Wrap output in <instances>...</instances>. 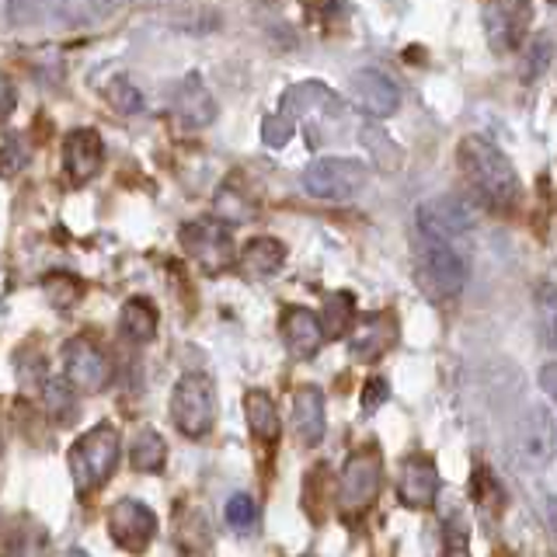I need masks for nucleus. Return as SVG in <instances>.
<instances>
[{
    "mask_svg": "<svg viewBox=\"0 0 557 557\" xmlns=\"http://www.w3.org/2000/svg\"><path fill=\"white\" fill-rule=\"evenodd\" d=\"M470 495H474V505L481 509V516H487L492 522L502 516L505 492H502V484L492 478V470H484V467L474 470V478H470Z\"/></svg>",
    "mask_w": 557,
    "mask_h": 557,
    "instance_id": "27",
    "label": "nucleus"
},
{
    "mask_svg": "<svg viewBox=\"0 0 557 557\" xmlns=\"http://www.w3.org/2000/svg\"><path fill=\"white\" fill-rule=\"evenodd\" d=\"M109 101L115 104L119 112H126V115L144 112V95H139V87L129 84V81H112V87H109Z\"/></svg>",
    "mask_w": 557,
    "mask_h": 557,
    "instance_id": "36",
    "label": "nucleus"
},
{
    "mask_svg": "<svg viewBox=\"0 0 557 557\" xmlns=\"http://www.w3.org/2000/svg\"><path fill=\"white\" fill-rule=\"evenodd\" d=\"M119 467V429L112 422H98L70 446V474L81 495H91L115 474Z\"/></svg>",
    "mask_w": 557,
    "mask_h": 557,
    "instance_id": "2",
    "label": "nucleus"
},
{
    "mask_svg": "<svg viewBox=\"0 0 557 557\" xmlns=\"http://www.w3.org/2000/svg\"><path fill=\"white\" fill-rule=\"evenodd\" d=\"M244 414H248V429L258 443L272 446L283 435V422H278L275 400L265 391H248L244 394Z\"/></svg>",
    "mask_w": 557,
    "mask_h": 557,
    "instance_id": "22",
    "label": "nucleus"
},
{
    "mask_svg": "<svg viewBox=\"0 0 557 557\" xmlns=\"http://www.w3.org/2000/svg\"><path fill=\"white\" fill-rule=\"evenodd\" d=\"M157 324H161V313L147 300V296H129L126 307L119 313V331L136 345H147L157 335Z\"/></svg>",
    "mask_w": 557,
    "mask_h": 557,
    "instance_id": "23",
    "label": "nucleus"
},
{
    "mask_svg": "<svg viewBox=\"0 0 557 557\" xmlns=\"http://www.w3.org/2000/svg\"><path fill=\"white\" fill-rule=\"evenodd\" d=\"M550 57H554V42H550V35H536V42L530 46L527 63H522V81H533V77L544 74V70L550 66Z\"/></svg>",
    "mask_w": 557,
    "mask_h": 557,
    "instance_id": "34",
    "label": "nucleus"
},
{
    "mask_svg": "<svg viewBox=\"0 0 557 557\" xmlns=\"http://www.w3.org/2000/svg\"><path fill=\"white\" fill-rule=\"evenodd\" d=\"M296 133V122L289 115H265V122H261V136H265V144L269 147H286L289 139Z\"/></svg>",
    "mask_w": 557,
    "mask_h": 557,
    "instance_id": "37",
    "label": "nucleus"
},
{
    "mask_svg": "<svg viewBox=\"0 0 557 557\" xmlns=\"http://www.w3.org/2000/svg\"><path fill=\"white\" fill-rule=\"evenodd\" d=\"M35 544H46L42 530L25 516H0V557H32Z\"/></svg>",
    "mask_w": 557,
    "mask_h": 557,
    "instance_id": "21",
    "label": "nucleus"
},
{
    "mask_svg": "<svg viewBox=\"0 0 557 557\" xmlns=\"http://www.w3.org/2000/svg\"><path fill=\"white\" fill-rule=\"evenodd\" d=\"M14 104H17V95H14V84L0 74V119H8L14 112Z\"/></svg>",
    "mask_w": 557,
    "mask_h": 557,
    "instance_id": "39",
    "label": "nucleus"
},
{
    "mask_svg": "<svg viewBox=\"0 0 557 557\" xmlns=\"http://www.w3.org/2000/svg\"><path fill=\"white\" fill-rule=\"evenodd\" d=\"M104 164V144L98 129H74L63 139V168L74 182H91Z\"/></svg>",
    "mask_w": 557,
    "mask_h": 557,
    "instance_id": "17",
    "label": "nucleus"
},
{
    "mask_svg": "<svg viewBox=\"0 0 557 557\" xmlns=\"http://www.w3.org/2000/svg\"><path fill=\"white\" fill-rule=\"evenodd\" d=\"M547 519H550V530L557 536V498H550V505H547Z\"/></svg>",
    "mask_w": 557,
    "mask_h": 557,
    "instance_id": "41",
    "label": "nucleus"
},
{
    "mask_svg": "<svg viewBox=\"0 0 557 557\" xmlns=\"http://www.w3.org/2000/svg\"><path fill=\"white\" fill-rule=\"evenodd\" d=\"M387 397H391V391H387V380H380V376L366 380V387H362V408H366V411L380 408Z\"/></svg>",
    "mask_w": 557,
    "mask_h": 557,
    "instance_id": "38",
    "label": "nucleus"
},
{
    "mask_svg": "<svg viewBox=\"0 0 557 557\" xmlns=\"http://www.w3.org/2000/svg\"><path fill=\"white\" fill-rule=\"evenodd\" d=\"M440 495V474H435V463L422 453H411L400 463L397 474V498L408 505V509H425Z\"/></svg>",
    "mask_w": 557,
    "mask_h": 557,
    "instance_id": "13",
    "label": "nucleus"
},
{
    "mask_svg": "<svg viewBox=\"0 0 557 557\" xmlns=\"http://www.w3.org/2000/svg\"><path fill=\"white\" fill-rule=\"evenodd\" d=\"M533 296H536L540 327H544L547 342L557 348V286H554V283H540Z\"/></svg>",
    "mask_w": 557,
    "mask_h": 557,
    "instance_id": "31",
    "label": "nucleus"
},
{
    "mask_svg": "<svg viewBox=\"0 0 557 557\" xmlns=\"http://www.w3.org/2000/svg\"><path fill=\"white\" fill-rule=\"evenodd\" d=\"M356 300L352 293H327L324 296V307H321V327H324V338H342L352 331L356 324Z\"/></svg>",
    "mask_w": 557,
    "mask_h": 557,
    "instance_id": "25",
    "label": "nucleus"
},
{
    "mask_svg": "<svg viewBox=\"0 0 557 557\" xmlns=\"http://www.w3.org/2000/svg\"><path fill=\"white\" fill-rule=\"evenodd\" d=\"M283 115H289L293 122L304 115L307 133H310V147H321V144H327L324 139L327 129L338 126L345 119V104L321 81H304L283 95Z\"/></svg>",
    "mask_w": 557,
    "mask_h": 557,
    "instance_id": "5",
    "label": "nucleus"
},
{
    "mask_svg": "<svg viewBox=\"0 0 557 557\" xmlns=\"http://www.w3.org/2000/svg\"><path fill=\"white\" fill-rule=\"evenodd\" d=\"M63 370H66V383L74 391H84V394H98L112 383V362L109 356L101 352V348L91 342V338H70L63 345Z\"/></svg>",
    "mask_w": 557,
    "mask_h": 557,
    "instance_id": "10",
    "label": "nucleus"
},
{
    "mask_svg": "<svg viewBox=\"0 0 557 557\" xmlns=\"http://www.w3.org/2000/svg\"><path fill=\"white\" fill-rule=\"evenodd\" d=\"M467 278H470V255L435 240L418 244V283L432 296L449 300V296H457L467 286Z\"/></svg>",
    "mask_w": 557,
    "mask_h": 557,
    "instance_id": "8",
    "label": "nucleus"
},
{
    "mask_svg": "<svg viewBox=\"0 0 557 557\" xmlns=\"http://www.w3.org/2000/svg\"><path fill=\"white\" fill-rule=\"evenodd\" d=\"M383 487V457L376 446H362L352 457L345 460L342 474H338V492H335V505L345 519L362 516L370 505L376 502Z\"/></svg>",
    "mask_w": 557,
    "mask_h": 557,
    "instance_id": "4",
    "label": "nucleus"
},
{
    "mask_svg": "<svg viewBox=\"0 0 557 557\" xmlns=\"http://www.w3.org/2000/svg\"><path fill=\"white\" fill-rule=\"evenodd\" d=\"M216 216H220V223L237 226V223H248L255 216V206H251L248 196H240V191L220 188V196H216Z\"/></svg>",
    "mask_w": 557,
    "mask_h": 557,
    "instance_id": "29",
    "label": "nucleus"
},
{
    "mask_svg": "<svg viewBox=\"0 0 557 557\" xmlns=\"http://www.w3.org/2000/svg\"><path fill=\"white\" fill-rule=\"evenodd\" d=\"M42 405L52 422L66 425V422H74V414H77V391L70 387L66 380H49L42 391Z\"/></svg>",
    "mask_w": 557,
    "mask_h": 557,
    "instance_id": "28",
    "label": "nucleus"
},
{
    "mask_svg": "<svg viewBox=\"0 0 557 557\" xmlns=\"http://www.w3.org/2000/svg\"><path fill=\"white\" fill-rule=\"evenodd\" d=\"M443 519V540H446V557H470V522H467V509L460 498L443 502L440 509Z\"/></svg>",
    "mask_w": 557,
    "mask_h": 557,
    "instance_id": "24",
    "label": "nucleus"
},
{
    "mask_svg": "<svg viewBox=\"0 0 557 557\" xmlns=\"http://www.w3.org/2000/svg\"><path fill=\"white\" fill-rule=\"evenodd\" d=\"M171 418L182 435L188 440H202L216 425V391L213 380L202 373H185L174 383L171 394Z\"/></svg>",
    "mask_w": 557,
    "mask_h": 557,
    "instance_id": "6",
    "label": "nucleus"
},
{
    "mask_svg": "<svg viewBox=\"0 0 557 557\" xmlns=\"http://www.w3.org/2000/svg\"><path fill=\"white\" fill-rule=\"evenodd\" d=\"M397 342V318L391 310H380L373 318H366L362 327L348 342V352L359 362H376L380 356H387Z\"/></svg>",
    "mask_w": 557,
    "mask_h": 557,
    "instance_id": "18",
    "label": "nucleus"
},
{
    "mask_svg": "<svg viewBox=\"0 0 557 557\" xmlns=\"http://www.w3.org/2000/svg\"><path fill=\"white\" fill-rule=\"evenodd\" d=\"M352 98L362 112H370L373 119H387L397 112V104H400V95H397V84L387 77V74H380V70L373 66H362L352 74Z\"/></svg>",
    "mask_w": 557,
    "mask_h": 557,
    "instance_id": "14",
    "label": "nucleus"
},
{
    "mask_svg": "<svg viewBox=\"0 0 557 557\" xmlns=\"http://www.w3.org/2000/svg\"><path fill=\"white\" fill-rule=\"evenodd\" d=\"M129 460H133V467L139 470V474H161L164 463H168V446L153 429H139L136 440H133Z\"/></svg>",
    "mask_w": 557,
    "mask_h": 557,
    "instance_id": "26",
    "label": "nucleus"
},
{
    "mask_svg": "<svg viewBox=\"0 0 557 557\" xmlns=\"http://www.w3.org/2000/svg\"><path fill=\"white\" fill-rule=\"evenodd\" d=\"M178 237H182V248L188 251V258H196L199 269L209 275H220L237 261L231 226L220 223L216 216L188 220Z\"/></svg>",
    "mask_w": 557,
    "mask_h": 557,
    "instance_id": "9",
    "label": "nucleus"
},
{
    "mask_svg": "<svg viewBox=\"0 0 557 557\" xmlns=\"http://www.w3.org/2000/svg\"><path fill=\"white\" fill-rule=\"evenodd\" d=\"M530 4H487L484 8V25H487V42L495 52H516L519 42L527 39L530 28Z\"/></svg>",
    "mask_w": 557,
    "mask_h": 557,
    "instance_id": "12",
    "label": "nucleus"
},
{
    "mask_svg": "<svg viewBox=\"0 0 557 557\" xmlns=\"http://www.w3.org/2000/svg\"><path fill=\"white\" fill-rule=\"evenodd\" d=\"M28 164V147L22 136H8L4 144H0V174L4 178H11V174H17Z\"/></svg>",
    "mask_w": 557,
    "mask_h": 557,
    "instance_id": "35",
    "label": "nucleus"
},
{
    "mask_svg": "<svg viewBox=\"0 0 557 557\" xmlns=\"http://www.w3.org/2000/svg\"><path fill=\"white\" fill-rule=\"evenodd\" d=\"M278 331H283V342L296 359H313L324 345V327L321 318L307 307H286L283 321H278Z\"/></svg>",
    "mask_w": 557,
    "mask_h": 557,
    "instance_id": "15",
    "label": "nucleus"
},
{
    "mask_svg": "<svg viewBox=\"0 0 557 557\" xmlns=\"http://www.w3.org/2000/svg\"><path fill=\"white\" fill-rule=\"evenodd\" d=\"M46 293H49V300L57 304V307H63V310H70L74 307L81 296H84V283L77 275H66V272H60V275H49L46 278Z\"/></svg>",
    "mask_w": 557,
    "mask_h": 557,
    "instance_id": "32",
    "label": "nucleus"
},
{
    "mask_svg": "<svg viewBox=\"0 0 557 557\" xmlns=\"http://www.w3.org/2000/svg\"><path fill=\"white\" fill-rule=\"evenodd\" d=\"M387 133H383L380 126H370L366 122L362 126V144H366V150H373V157H376V164L383 168V171H394L397 164H400V150L394 147V144H387Z\"/></svg>",
    "mask_w": 557,
    "mask_h": 557,
    "instance_id": "30",
    "label": "nucleus"
},
{
    "mask_svg": "<svg viewBox=\"0 0 557 557\" xmlns=\"http://www.w3.org/2000/svg\"><path fill=\"white\" fill-rule=\"evenodd\" d=\"M283 261H286L283 240H275V237H255V240L244 244L237 265H240V272L248 275V278H269V275H275L278 269H283Z\"/></svg>",
    "mask_w": 557,
    "mask_h": 557,
    "instance_id": "20",
    "label": "nucleus"
},
{
    "mask_svg": "<svg viewBox=\"0 0 557 557\" xmlns=\"http://www.w3.org/2000/svg\"><path fill=\"white\" fill-rule=\"evenodd\" d=\"M366 178H370V168L362 161H352V157H324V161L310 164L304 171V191L313 199H324V202H348L356 199Z\"/></svg>",
    "mask_w": 557,
    "mask_h": 557,
    "instance_id": "7",
    "label": "nucleus"
},
{
    "mask_svg": "<svg viewBox=\"0 0 557 557\" xmlns=\"http://www.w3.org/2000/svg\"><path fill=\"white\" fill-rule=\"evenodd\" d=\"M418 237L446 244V248H457L463 255L474 251V213L470 206L457 196H435L429 202L418 206Z\"/></svg>",
    "mask_w": 557,
    "mask_h": 557,
    "instance_id": "3",
    "label": "nucleus"
},
{
    "mask_svg": "<svg viewBox=\"0 0 557 557\" xmlns=\"http://www.w3.org/2000/svg\"><path fill=\"white\" fill-rule=\"evenodd\" d=\"M223 516H226V522H231L234 530H240V533H244V530H251V527H255V519H258V505H255V498H251V495H244V492H240V495H234L231 502H226V512H223Z\"/></svg>",
    "mask_w": 557,
    "mask_h": 557,
    "instance_id": "33",
    "label": "nucleus"
},
{
    "mask_svg": "<svg viewBox=\"0 0 557 557\" xmlns=\"http://www.w3.org/2000/svg\"><path fill=\"white\" fill-rule=\"evenodd\" d=\"M327 432L324 394L318 387H300L293 397V435L300 446H321Z\"/></svg>",
    "mask_w": 557,
    "mask_h": 557,
    "instance_id": "19",
    "label": "nucleus"
},
{
    "mask_svg": "<svg viewBox=\"0 0 557 557\" xmlns=\"http://www.w3.org/2000/svg\"><path fill=\"white\" fill-rule=\"evenodd\" d=\"M457 161H460V171H463L470 191H474L487 209H495V213H509V209L519 206V199H522L519 174L509 164V157H505L492 139L463 136V144L457 150Z\"/></svg>",
    "mask_w": 557,
    "mask_h": 557,
    "instance_id": "1",
    "label": "nucleus"
},
{
    "mask_svg": "<svg viewBox=\"0 0 557 557\" xmlns=\"http://www.w3.org/2000/svg\"><path fill=\"white\" fill-rule=\"evenodd\" d=\"M171 112H174V119L182 122V126L202 129V126H209V122L216 119V101H213V95L206 91V84L196 74H188L171 91Z\"/></svg>",
    "mask_w": 557,
    "mask_h": 557,
    "instance_id": "16",
    "label": "nucleus"
},
{
    "mask_svg": "<svg viewBox=\"0 0 557 557\" xmlns=\"http://www.w3.org/2000/svg\"><path fill=\"white\" fill-rule=\"evenodd\" d=\"M540 387H544L547 397L557 405V362H547L544 370H540Z\"/></svg>",
    "mask_w": 557,
    "mask_h": 557,
    "instance_id": "40",
    "label": "nucleus"
},
{
    "mask_svg": "<svg viewBox=\"0 0 557 557\" xmlns=\"http://www.w3.org/2000/svg\"><path fill=\"white\" fill-rule=\"evenodd\" d=\"M109 533L122 550L144 554L150 547V540L157 536V516L150 505L136 498H122L109 512Z\"/></svg>",
    "mask_w": 557,
    "mask_h": 557,
    "instance_id": "11",
    "label": "nucleus"
}]
</instances>
